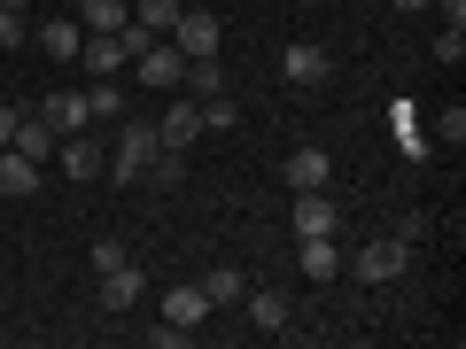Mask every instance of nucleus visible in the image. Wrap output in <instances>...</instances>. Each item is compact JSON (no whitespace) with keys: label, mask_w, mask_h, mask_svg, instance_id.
Listing matches in <instances>:
<instances>
[{"label":"nucleus","mask_w":466,"mask_h":349,"mask_svg":"<svg viewBox=\"0 0 466 349\" xmlns=\"http://www.w3.org/2000/svg\"><path fill=\"white\" fill-rule=\"evenodd\" d=\"M148 342H156V349H187L195 334H187V326H171V318H164V326H148Z\"/></svg>","instance_id":"obj_28"},{"label":"nucleus","mask_w":466,"mask_h":349,"mask_svg":"<svg viewBox=\"0 0 466 349\" xmlns=\"http://www.w3.org/2000/svg\"><path fill=\"white\" fill-rule=\"evenodd\" d=\"M133 24L148 39H171V24H179V0H133Z\"/></svg>","instance_id":"obj_22"},{"label":"nucleus","mask_w":466,"mask_h":349,"mask_svg":"<svg viewBox=\"0 0 466 349\" xmlns=\"http://www.w3.org/2000/svg\"><path fill=\"white\" fill-rule=\"evenodd\" d=\"M8 148H16V155H32V164H47V155H55V133H47V125H39V116H24V125H16V140H8Z\"/></svg>","instance_id":"obj_23"},{"label":"nucleus","mask_w":466,"mask_h":349,"mask_svg":"<svg viewBox=\"0 0 466 349\" xmlns=\"http://www.w3.org/2000/svg\"><path fill=\"white\" fill-rule=\"evenodd\" d=\"M0 8H32V0H0Z\"/></svg>","instance_id":"obj_32"},{"label":"nucleus","mask_w":466,"mask_h":349,"mask_svg":"<svg viewBox=\"0 0 466 349\" xmlns=\"http://www.w3.org/2000/svg\"><path fill=\"white\" fill-rule=\"evenodd\" d=\"M78 63L94 70V78H116V70L133 63V47H125V32H86V47H78Z\"/></svg>","instance_id":"obj_7"},{"label":"nucleus","mask_w":466,"mask_h":349,"mask_svg":"<svg viewBox=\"0 0 466 349\" xmlns=\"http://www.w3.org/2000/svg\"><path fill=\"white\" fill-rule=\"evenodd\" d=\"M86 264H94V272H116V264H133V249H125L116 233H101V241H94V256H86Z\"/></svg>","instance_id":"obj_25"},{"label":"nucleus","mask_w":466,"mask_h":349,"mask_svg":"<svg viewBox=\"0 0 466 349\" xmlns=\"http://www.w3.org/2000/svg\"><path fill=\"white\" fill-rule=\"evenodd\" d=\"M86 109H94V125H125V85H116V78L86 85Z\"/></svg>","instance_id":"obj_21"},{"label":"nucleus","mask_w":466,"mask_h":349,"mask_svg":"<svg viewBox=\"0 0 466 349\" xmlns=\"http://www.w3.org/2000/svg\"><path fill=\"white\" fill-rule=\"evenodd\" d=\"M140 179H148V186H179L187 179V148H156V164L140 171Z\"/></svg>","instance_id":"obj_24"},{"label":"nucleus","mask_w":466,"mask_h":349,"mask_svg":"<svg viewBox=\"0 0 466 349\" xmlns=\"http://www.w3.org/2000/svg\"><path fill=\"white\" fill-rule=\"evenodd\" d=\"M334 179V155L327 148H296L288 155V186H296V194H311V186H327Z\"/></svg>","instance_id":"obj_14"},{"label":"nucleus","mask_w":466,"mask_h":349,"mask_svg":"<svg viewBox=\"0 0 466 349\" xmlns=\"http://www.w3.org/2000/svg\"><path fill=\"white\" fill-rule=\"evenodd\" d=\"M296 272H303V280H334V272H342L334 233H319V241H296Z\"/></svg>","instance_id":"obj_13"},{"label":"nucleus","mask_w":466,"mask_h":349,"mask_svg":"<svg viewBox=\"0 0 466 349\" xmlns=\"http://www.w3.org/2000/svg\"><path fill=\"white\" fill-rule=\"evenodd\" d=\"M342 264L358 272L366 287H389L404 264H412V241H404V233H397V241H366V249H358V256H342Z\"/></svg>","instance_id":"obj_2"},{"label":"nucleus","mask_w":466,"mask_h":349,"mask_svg":"<svg viewBox=\"0 0 466 349\" xmlns=\"http://www.w3.org/2000/svg\"><path fill=\"white\" fill-rule=\"evenodd\" d=\"M39 125H47L55 140H70V133H86V125H94V109H86L78 85H55V94L39 101Z\"/></svg>","instance_id":"obj_5"},{"label":"nucleus","mask_w":466,"mask_h":349,"mask_svg":"<svg viewBox=\"0 0 466 349\" xmlns=\"http://www.w3.org/2000/svg\"><path fill=\"white\" fill-rule=\"evenodd\" d=\"M78 24H86V32H125L133 8H125V0H78Z\"/></svg>","instance_id":"obj_20"},{"label":"nucleus","mask_w":466,"mask_h":349,"mask_svg":"<svg viewBox=\"0 0 466 349\" xmlns=\"http://www.w3.org/2000/svg\"><path fill=\"white\" fill-rule=\"evenodd\" d=\"M164 318H171V326H187V334H195L202 318H210V295H202L195 280H187V287H171V295H164Z\"/></svg>","instance_id":"obj_17"},{"label":"nucleus","mask_w":466,"mask_h":349,"mask_svg":"<svg viewBox=\"0 0 466 349\" xmlns=\"http://www.w3.org/2000/svg\"><path fill=\"white\" fill-rule=\"evenodd\" d=\"M171 47H179L187 63H202V55L226 47V24H218L210 8H179V24H171Z\"/></svg>","instance_id":"obj_3"},{"label":"nucleus","mask_w":466,"mask_h":349,"mask_svg":"<svg viewBox=\"0 0 466 349\" xmlns=\"http://www.w3.org/2000/svg\"><path fill=\"white\" fill-rule=\"evenodd\" d=\"M187 101H210V94H226V63H218V55H202V63H187Z\"/></svg>","instance_id":"obj_19"},{"label":"nucleus","mask_w":466,"mask_h":349,"mask_svg":"<svg viewBox=\"0 0 466 349\" xmlns=\"http://www.w3.org/2000/svg\"><path fill=\"white\" fill-rule=\"evenodd\" d=\"M133 70H140V85H148V94H171V85L187 78V55L171 47V39H148V47L133 55Z\"/></svg>","instance_id":"obj_4"},{"label":"nucleus","mask_w":466,"mask_h":349,"mask_svg":"<svg viewBox=\"0 0 466 349\" xmlns=\"http://www.w3.org/2000/svg\"><path fill=\"white\" fill-rule=\"evenodd\" d=\"M233 116H241V109H233V94H210V101H202V133H226Z\"/></svg>","instance_id":"obj_26"},{"label":"nucleus","mask_w":466,"mask_h":349,"mask_svg":"<svg viewBox=\"0 0 466 349\" xmlns=\"http://www.w3.org/2000/svg\"><path fill=\"white\" fill-rule=\"evenodd\" d=\"M241 318L265 326V334H280L288 326V295H280V287H249V295H241Z\"/></svg>","instance_id":"obj_15"},{"label":"nucleus","mask_w":466,"mask_h":349,"mask_svg":"<svg viewBox=\"0 0 466 349\" xmlns=\"http://www.w3.org/2000/svg\"><path fill=\"white\" fill-rule=\"evenodd\" d=\"M133 303H140V264L101 272V311H133Z\"/></svg>","instance_id":"obj_18"},{"label":"nucleus","mask_w":466,"mask_h":349,"mask_svg":"<svg viewBox=\"0 0 466 349\" xmlns=\"http://www.w3.org/2000/svg\"><path fill=\"white\" fill-rule=\"evenodd\" d=\"M55 155H63V171L70 179H101V171H109V148H101V140H86V133H70V140H55Z\"/></svg>","instance_id":"obj_8"},{"label":"nucleus","mask_w":466,"mask_h":349,"mask_svg":"<svg viewBox=\"0 0 466 349\" xmlns=\"http://www.w3.org/2000/svg\"><path fill=\"white\" fill-rule=\"evenodd\" d=\"M39 47H47L55 63H78V47H86V24H78V16H55V24H39Z\"/></svg>","instance_id":"obj_16"},{"label":"nucleus","mask_w":466,"mask_h":349,"mask_svg":"<svg viewBox=\"0 0 466 349\" xmlns=\"http://www.w3.org/2000/svg\"><path fill=\"white\" fill-rule=\"evenodd\" d=\"M16 125H24V116L8 109V101H0V148H8V140H16Z\"/></svg>","instance_id":"obj_30"},{"label":"nucleus","mask_w":466,"mask_h":349,"mask_svg":"<svg viewBox=\"0 0 466 349\" xmlns=\"http://www.w3.org/2000/svg\"><path fill=\"white\" fill-rule=\"evenodd\" d=\"M397 8H435V0H397Z\"/></svg>","instance_id":"obj_31"},{"label":"nucleus","mask_w":466,"mask_h":349,"mask_svg":"<svg viewBox=\"0 0 466 349\" xmlns=\"http://www.w3.org/2000/svg\"><path fill=\"white\" fill-rule=\"evenodd\" d=\"M156 133H164V148H195L202 140V101H171Z\"/></svg>","instance_id":"obj_12"},{"label":"nucleus","mask_w":466,"mask_h":349,"mask_svg":"<svg viewBox=\"0 0 466 349\" xmlns=\"http://www.w3.org/2000/svg\"><path fill=\"white\" fill-rule=\"evenodd\" d=\"M202 295H210V311H241V295H249V280H241V264H210L202 272Z\"/></svg>","instance_id":"obj_10"},{"label":"nucleus","mask_w":466,"mask_h":349,"mask_svg":"<svg viewBox=\"0 0 466 349\" xmlns=\"http://www.w3.org/2000/svg\"><path fill=\"white\" fill-rule=\"evenodd\" d=\"M296 241H319V233H342V210L327 202V186H311V194H296Z\"/></svg>","instance_id":"obj_6"},{"label":"nucleus","mask_w":466,"mask_h":349,"mask_svg":"<svg viewBox=\"0 0 466 349\" xmlns=\"http://www.w3.org/2000/svg\"><path fill=\"white\" fill-rule=\"evenodd\" d=\"M0 194H8V202H32L39 194V164H32V155L0 148Z\"/></svg>","instance_id":"obj_11"},{"label":"nucleus","mask_w":466,"mask_h":349,"mask_svg":"<svg viewBox=\"0 0 466 349\" xmlns=\"http://www.w3.org/2000/svg\"><path fill=\"white\" fill-rule=\"evenodd\" d=\"M280 78H288V85H327V78H334V70H327V47L296 39V47L280 55Z\"/></svg>","instance_id":"obj_9"},{"label":"nucleus","mask_w":466,"mask_h":349,"mask_svg":"<svg viewBox=\"0 0 466 349\" xmlns=\"http://www.w3.org/2000/svg\"><path fill=\"white\" fill-rule=\"evenodd\" d=\"M435 55H443V63H459V55H466V24H443V32H435Z\"/></svg>","instance_id":"obj_27"},{"label":"nucleus","mask_w":466,"mask_h":349,"mask_svg":"<svg viewBox=\"0 0 466 349\" xmlns=\"http://www.w3.org/2000/svg\"><path fill=\"white\" fill-rule=\"evenodd\" d=\"M0 47H24V8H0Z\"/></svg>","instance_id":"obj_29"},{"label":"nucleus","mask_w":466,"mask_h":349,"mask_svg":"<svg viewBox=\"0 0 466 349\" xmlns=\"http://www.w3.org/2000/svg\"><path fill=\"white\" fill-rule=\"evenodd\" d=\"M125 8H133V0H125Z\"/></svg>","instance_id":"obj_33"},{"label":"nucleus","mask_w":466,"mask_h":349,"mask_svg":"<svg viewBox=\"0 0 466 349\" xmlns=\"http://www.w3.org/2000/svg\"><path fill=\"white\" fill-rule=\"evenodd\" d=\"M156 148H164V133H156V125H116V148H109V179H116V186H140V171L156 164Z\"/></svg>","instance_id":"obj_1"}]
</instances>
